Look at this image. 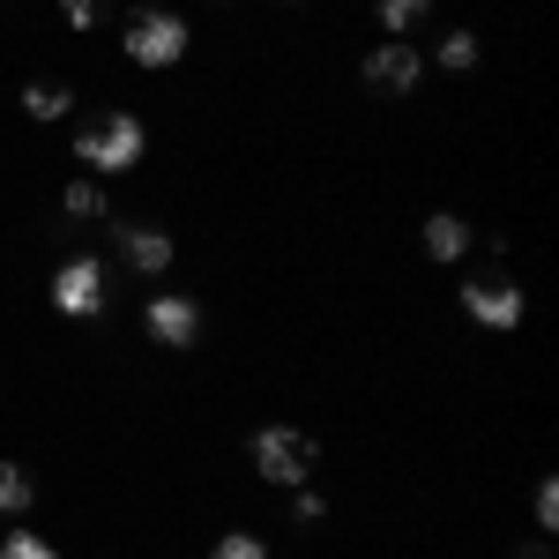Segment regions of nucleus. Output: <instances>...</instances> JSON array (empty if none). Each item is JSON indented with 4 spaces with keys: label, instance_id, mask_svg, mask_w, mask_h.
Instances as JSON below:
<instances>
[{
    "label": "nucleus",
    "instance_id": "nucleus-10",
    "mask_svg": "<svg viewBox=\"0 0 559 559\" xmlns=\"http://www.w3.org/2000/svg\"><path fill=\"white\" fill-rule=\"evenodd\" d=\"M23 112L31 120H68L75 112V90L68 83H23Z\"/></svg>",
    "mask_w": 559,
    "mask_h": 559
},
{
    "label": "nucleus",
    "instance_id": "nucleus-16",
    "mask_svg": "<svg viewBox=\"0 0 559 559\" xmlns=\"http://www.w3.org/2000/svg\"><path fill=\"white\" fill-rule=\"evenodd\" d=\"M0 559H60V552L45 545L38 530H8V537H0Z\"/></svg>",
    "mask_w": 559,
    "mask_h": 559
},
{
    "label": "nucleus",
    "instance_id": "nucleus-14",
    "mask_svg": "<svg viewBox=\"0 0 559 559\" xmlns=\"http://www.w3.org/2000/svg\"><path fill=\"white\" fill-rule=\"evenodd\" d=\"M432 60H440L448 75H463V68H477V38H471V31H448V38L432 45Z\"/></svg>",
    "mask_w": 559,
    "mask_h": 559
},
{
    "label": "nucleus",
    "instance_id": "nucleus-3",
    "mask_svg": "<svg viewBox=\"0 0 559 559\" xmlns=\"http://www.w3.org/2000/svg\"><path fill=\"white\" fill-rule=\"evenodd\" d=\"M187 45H194V31L179 23L173 8H134V23H128V60L134 68H179Z\"/></svg>",
    "mask_w": 559,
    "mask_h": 559
},
{
    "label": "nucleus",
    "instance_id": "nucleus-11",
    "mask_svg": "<svg viewBox=\"0 0 559 559\" xmlns=\"http://www.w3.org/2000/svg\"><path fill=\"white\" fill-rule=\"evenodd\" d=\"M31 508H38L31 471H23V463H0V515H31Z\"/></svg>",
    "mask_w": 559,
    "mask_h": 559
},
{
    "label": "nucleus",
    "instance_id": "nucleus-12",
    "mask_svg": "<svg viewBox=\"0 0 559 559\" xmlns=\"http://www.w3.org/2000/svg\"><path fill=\"white\" fill-rule=\"evenodd\" d=\"M373 15H381L388 38H411V31L432 15V0H373Z\"/></svg>",
    "mask_w": 559,
    "mask_h": 559
},
{
    "label": "nucleus",
    "instance_id": "nucleus-2",
    "mask_svg": "<svg viewBox=\"0 0 559 559\" xmlns=\"http://www.w3.org/2000/svg\"><path fill=\"white\" fill-rule=\"evenodd\" d=\"M247 455H254L261 485H284V492H299L306 477H313V463H321L313 432H299V426H261L254 440H247Z\"/></svg>",
    "mask_w": 559,
    "mask_h": 559
},
{
    "label": "nucleus",
    "instance_id": "nucleus-18",
    "mask_svg": "<svg viewBox=\"0 0 559 559\" xmlns=\"http://www.w3.org/2000/svg\"><path fill=\"white\" fill-rule=\"evenodd\" d=\"M60 15H68V31H97L105 0H60Z\"/></svg>",
    "mask_w": 559,
    "mask_h": 559
},
{
    "label": "nucleus",
    "instance_id": "nucleus-8",
    "mask_svg": "<svg viewBox=\"0 0 559 559\" xmlns=\"http://www.w3.org/2000/svg\"><path fill=\"white\" fill-rule=\"evenodd\" d=\"M463 313L485 321V329H515L522 321V292L508 276H485V284H463Z\"/></svg>",
    "mask_w": 559,
    "mask_h": 559
},
{
    "label": "nucleus",
    "instance_id": "nucleus-20",
    "mask_svg": "<svg viewBox=\"0 0 559 559\" xmlns=\"http://www.w3.org/2000/svg\"><path fill=\"white\" fill-rule=\"evenodd\" d=\"M515 559H552V545H545V537H530V545H515Z\"/></svg>",
    "mask_w": 559,
    "mask_h": 559
},
{
    "label": "nucleus",
    "instance_id": "nucleus-4",
    "mask_svg": "<svg viewBox=\"0 0 559 559\" xmlns=\"http://www.w3.org/2000/svg\"><path fill=\"white\" fill-rule=\"evenodd\" d=\"M418 75H426V52H418V45H403V38L373 45V52H366V68H358V83L373 90V97H411Z\"/></svg>",
    "mask_w": 559,
    "mask_h": 559
},
{
    "label": "nucleus",
    "instance_id": "nucleus-17",
    "mask_svg": "<svg viewBox=\"0 0 559 559\" xmlns=\"http://www.w3.org/2000/svg\"><path fill=\"white\" fill-rule=\"evenodd\" d=\"M537 530H545V537L559 530V485L552 477H537Z\"/></svg>",
    "mask_w": 559,
    "mask_h": 559
},
{
    "label": "nucleus",
    "instance_id": "nucleus-15",
    "mask_svg": "<svg viewBox=\"0 0 559 559\" xmlns=\"http://www.w3.org/2000/svg\"><path fill=\"white\" fill-rule=\"evenodd\" d=\"M210 559H269V545H261L254 530H224V537L210 545Z\"/></svg>",
    "mask_w": 559,
    "mask_h": 559
},
{
    "label": "nucleus",
    "instance_id": "nucleus-1",
    "mask_svg": "<svg viewBox=\"0 0 559 559\" xmlns=\"http://www.w3.org/2000/svg\"><path fill=\"white\" fill-rule=\"evenodd\" d=\"M142 150H150V128H142V112H128V105H105L90 128H75V157H83L97 179L105 173H134Z\"/></svg>",
    "mask_w": 559,
    "mask_h": 559
},
{
    "label": "nucleus",
    "instance_id": "nucleus-6",
    "mask_svg": "<svg viewBox=\"0 0 559 559\" xmlns=\"http://www.w3.org/2000/svg\"><path fill=\"white\" fill-rule=\"evenodd\" d=\"M52 306L75 313V321L105 313V261H97V254H68V261H60V276H52Z\"/></svg>",
    "mask_w": 559,
    "mask_h": 559
},
{
    "label": "nucleus",
    "instance_id": "nucleus-21",
    "mask_svg": "<svg viewBox=\"0 0 559 559\" xmlns=\"http://www.w3.org/2000/svg\"><path fill=\"white\" fill-rule=\"evenodd\" d=\"M284 8H306V0H284Z\"/></svg>",
    "mask_w": 559,
    "mask_h": 559
},
{
    "label": "nucleus",
    "instance_id": "nucleus-7",
    "mask_svg": "<svg viewBox=\"0 0 559 559\" xmlns=\"http://www.w3.org/2000/svg\"><path fill=\"white\" fill-rule=\"evenodd\" d=\"M112 254L128 261L134 276H165V269H173V231H165V224H134V216H120V224H112Z\"/></svg>",
    "mask_w": 559,
    "mask_h": 559
},
{
    "label": "nucleus",
    "instance_id": "nucleus-5",
    "mask_svg": "<svg viewBox=\"0 0 559 559\" xmlns=\"http://www.w3.org/2000/svg\"><path fill=\"white\" fill-rule=\"evenodd\" d=\"M142 329H150L165 350H194V344H202V299H187V292H157V299L142 306Z\"/></svg>",
    "mask_w": 559,
    "mask_h": 559
},
{
    "label": "nucleus",
    "instance_id": "nucleus-19",
    "mask_svg": "<svg viewBox=\"0 0 559 559\" xmlns=\"http://www.w3.org/2000/svg\"><path fill=\"white\" fill-rule=\"evenodd\" d=\"M292 508H299V522H321V515H329V500H321L313 485H299V492H292Z\"/></svg>",
    "mask_w": 559,
    "mask_h": 559
},
{
    "label": "nucleus",
    "instance_id": "nucleus-9",
    "mask_svg": "<svg viewBox=\"0 0 559 559\" xmlns=\"http://www.w3.org/2000/svg\"><path fill=\"white\" fill-rule=\"evenodd\" d=\"M426 254L432 261H463V254H471V224H463L455 210L426 216Z\"/></svg>",
    "mask_w": 559,
    "mask_h": 559
},
{
    "label": "nucleus",
    "instance_id": "nucleus-13",
    "mask_svg": "<svg viewBox=\"0 0 559 559\" xmlns=\"http://www.w3.org/2000/svg\"><path fill=\"white\" fill-rule=\"evenodd\" d=\"M60 210L75 216V224H90V216H105V187H97V179H68V194H60Z\"/></svg>",
    "mask_w": 559,
    "mask_h": 559
}]
</instances>
